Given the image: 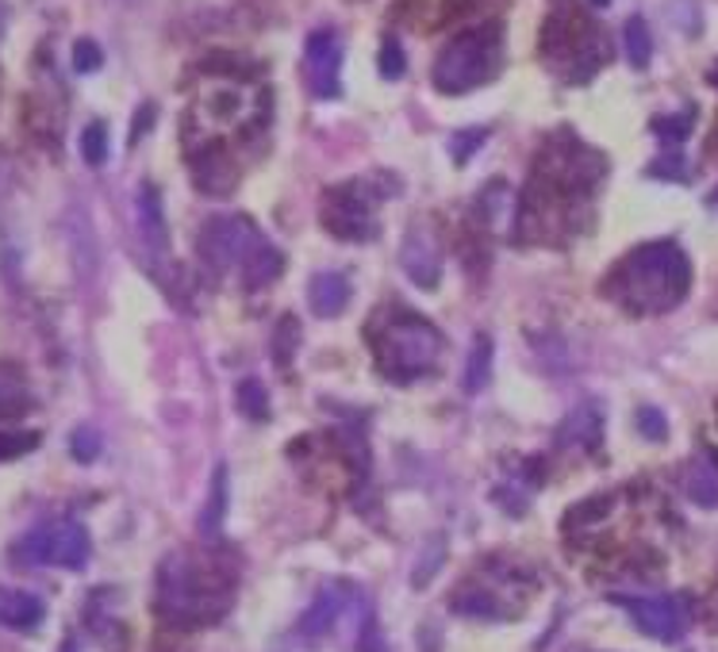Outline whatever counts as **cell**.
<instances>
[{"instance_id":"cell-25","label":"cell","mask_w":718,"mask_h":652,"mask_svg":"<svg viewBox=\"0 0 718 652\" xmlns=\"http://www.w3.org/2000/svg\"><path fill=\"white\" fill-rule=\"evenodd\" d=\"M688 491H691V499H696V503L718 507V480H715V472H707V468H696V472H691Z\"/></svg>"},{"instance_id":"cell-34","label":"cell","mask_w":718,"mask_h":652,"mask_svg":"<svg viewBox=\"0 0 718 652\" xmlns=\"http://www.w3.org/2000/svg\"><path fill=\"white\" fill-rule=\"evenodd\" d=\"M591 4H611V0H591Z\"/></svg>"},{"instance_id":"cell-33","label":"cell","mask_w":718,"mask_h":652,"mask_svg":"<svg viewBox=\"0 0 718 652\" xmlns=\"http://www.w3.org/2000/svg\"><path fill=\"white\" fill-rule=\"evenodd\" d=\"M62 652H78V645H73V641H65V645H62Z\"/></svg>"},{"instance_id":"cell-12","label":"cell","mask_w":718,"mask_h":652,"mask_svg":"<svg viewBox=\"0 0 718 652\" xmlns=\"http://www.w3.org/2000/svg\"><path fill=\"white\" fill-rule=\"evenodd\" d=\"M584 39V16H576L573 8H554V16L546 20V28H542V50H546L549 58L554 54H576V47H580Z\"/></svg>"},{"instance_id":"cell-7","label":"cell","mask_w":718,"mask_h":652,"mask_svg":"<svg viewBox=\"0 0 718 652\" xmlns=\"http://www.w3.org/2000/svg\"><path fill=\"white\" fill-rule=\"evenodd\" d=\"M323 227L342 242H370L377 234V215L362 185H338L323 196Z\"/></svg>"},{"instance_id":"cell-30","label":"cell","mask_w":718,"mask_h":652,"mask_svg":"<svg viewBox=\"0 0 718 652\" xmlns=\"http://www.w3.org/2000/svg\"><path fill=\"white\" fill-rule=\"evenodd\" d=\"M638 430L646 434L649 441H661L665 434H669V426H665L661 411H654V407H641V411H638Z\"/></svg>"},{"instance_id":"cell-27","label":"cell","mask_w":718,"mask_h":652,"mask_svg":"<svg viewBox=\"0 0 718 652\" xmlns=\"http://www.w3.org/2000/svg\"><path fill=\"white\" fill-rule=\"evenodd\" d=\"M28 391H23V384L20 380H0V419L4 415H16V411H28Z\"/></svg>"},{"instance_id":"cell-5","label":"cell","mask_w":718,"mask_h":652,"mask_svg":"<svg viewBox=\"0 0 718 652\" xmlns=\"http://www.w3.org/2000/svg\"><path fill=\"white\" fill-rule=\"evenodd\" d=\"M257 227L250 220H242V215H215V220L204 223V231H200V262H204V269L212 273L215 281L223 277L227 269H242V262H246L250 254H254L257 246Z\"/></svg>"},{"instance_id":"cell-32","label":"cell","mask_w":718,"mask_h":652,"mask_svg":"<svg viewBox=\"0 0 718 652\" xmlns=\"http://www.w3.org/2000/svg\"><path fill=\"white\" fill-rule=\"evenodd\" d=\"M654 128L661 131L669 142H680L684 135H688V128H691V115H680V120H657Z\"/></svg>"},{"instance_id":"cell-17","label":"cell","mask_w":718,"mask_h":652,"mask_svg":"<svg viewBox=\"0 0 718 652\" xmlns=\"http://www.w3.org/2000/svg\"><path fill=\"white\" fill-rule=\"evenodd\" d=\"M223 518H227V465H215L212 499H208L204 515H200V533H204V538H220Z\"/></svg>"},{"instance_id":"cell-26","label":"cell","mask_w":718,"mask_h":652,"mask_svg":"<svg viewBox=\"0 0 718 652\" xmlns=\"http://www.w3.org/2000/svg\"><path fill=\"white\" fill-rule=\"evenodd\" d=\"M70 449H73V457L78 461H97V454H100V434L93 430V426H78L73 430V438H70Z\"/></svg>"},{"instance_id":"cell-20","label":"cell","mask_w":718,"mask_h":652,"mask_svg":"<svg viewBox=\"0 0 718 652\" xmlns=\"http://www.w3.org/2000/svg\"><path fill=\"white\" fill-rule=\"evenodd\" d=\"M296 346H300L296 315H281L277 326H273V361H277V369H289V361L296 357Z\"/></svg>"},{"instance_id":"cell-9","label":"cell","mask_w":718,"mask_h":652,"mask_svg":"<svg viewBox=\"0 0 718 652\" xmlns=\"http://www.w3.org/2000/svg\"><path fill=\"white\" fill-rule=\"evenodd\" d=\"M304 78L315 96H338L342 89V43L331 28H320L304 43Z\"/></svg>"},{"instance_id":"cell-3","label":"cell","mask_w":718,"mask_h":652,"mask_svg":"<svg viewBox=\"0 0 718 652\" xmlns=\"http://www.w3.org/2000/svg\"><path fill=\"white\" fill-rule=\"evenodd\" d=\"M373 346H377V357H381V373L396 384H407L427 376L438 365L442 334L423 315L392 307L388 323L373 330Z\"/></svg>"},{"instance_id":"cell-19","label":"cell","mask_w":718,"mask_h":652,"mask_svg":"<svg viewBox=\"0 0 718 652\" xmlns=\"http://www.w3.org/2000/svg\"><path fill=\"white\" fill-rule=\"evenodd\" d=\"M231 181H235V170L227 165V157H223L220 150H208L204 162L196 165V185L208 192H223V189H231Z\"/></svg>"},{"instance_id":"cell-24","label":"cell","mask_w":718,"mask_h":652,"mask_svg":"<svg viewBox=\"0 0 718 652\" xmlns=\"http://www.w3.org/2000/svg\"><path fill=\"white\" fill-rule=\"evenodd\" d=\"M39 446V434L36 430H12V434H0V461H12V457H23Z\"/></svg>"},{"instance_id":"cell-22","label":"cell","mask_w":718,"mask_h":652,"mask_svg":"<svg viewBox=\"0 0 718 652\" xmlns=\"http://www.w3.org/2000/svg\"><path fill=\"white\" fill-rule=\"evenodd\" d=\"M239 411L246 415L250 422H265L270 419V396L257 380H242L239 384Z\"/></svg>"},{"instance_id":"cell-28","label":"cell","mask_w":718,"mask_h":652,"mask_svg":"<svg viewBox=\"0 0 718 652\" xmlns=\"http://www.w3.org/2000/svg\"><path fill=\"white\" fill-rule=\"evenodd\" d=\"M100 62H104V54H100V47L93 39H81V43L73 47V70L78 73H97Z\"/></svg>"},{"instance_id":"cell-4","label":"cell","mask_w":718,"mask_h":652,"mask_svg":"<svg viewBox=\"0 0 718 652\" xmlns=\"http://www.w3.org/2000/svg\"><path fill=\"white\" fill-rule=\"evenodd\" d=\"M499 62H504V50H499L496 28L462 31L457 39H449V47L434 62V85L438 93H469L496 78Z\"/></svg>"},{"instance_id":"cell-2","label":"cell","mask_w":718,"mask_h":652,"mask_svg":"<svg viewBox=\"0 0 718 652\" xmlns=\"http://www.w3.org/2000/svg\"><path fill=\"white\" fill-rule=\"evenodd\" d=\"M235 599V572L212 557L173 553L158 572V614L173 625L220 622Z\"/></svg>"},{"instance_id":"cell-13","label":"cell","mask_w":718,"mask_h":652,"mask_svg":"<svg viewBox=\"0 0 718 652\" xmlns=\"http://www.w3.org/2000/svg\"><path fill=\"white\" fill-rule=\"evenodd\" d=\"M139 231H143V242L154 249V254H165V246H170V227H165L162 196H158L154 185L139 189Z\"/></svg>"},{"instance_id":"cell-6","label":"cell","mask_w":718,"mask_h":652,"mask_svg":"<svg viewBox=\"0 0 718 652\" xmlns=\"http://www.w3.org/2000/svg\"><path fill=\"white\" fill-rule=\"evenodd\" d=\"M20 560L31 564H62V568H85L89 560V533L81 522H54L43 530L28 533L16 549Z\"/></svg>"},{"instance_id":"cell-29","label":"cell","mask_w":718,"mask_h":652,"mask_svg":"<svg viewBox=\"0 0 718 652\" xmlns=\"http://www.w3.org/2000/svg\"><path fill=\"white\" fill-rule=\"evenodd\" d=\"M381 73H384L388 81L404 78V50H400L396 39H388V43L381 47Z\"/></svg>"},{"instance_id":"cell-21","label":"cell","mask_w":718,"mask_h":652,"mask_svg":"<svg viewBox=\"0 0 718 652\" xmlns=\"http://www.w3.org/2000/svg\"><path fill=\"white\" fill-rule=\"evenodd\" d=\"M626 58H630L634 70H646L649 58H654V39H649V28L641 16L626 23Z\"/></svg>"},{"instance_id":"cell-16","label":"cell","mask_w":718,"mask_h":652,"mask_svg":"<svg viewBox=\"0 0 718 652\" xmlns=\"http://www.w3.org/2000/svg\"><path fill=\"white\" fill-rule=\"evenodd\" d=\"M338 614H342L338 591H335V588L323 591V595L312 603V610H307V614L300 618V633H304V641H315V638H323V633H331V625L338 622Z\"/></svg>"},{"instance_id":"cell-1","label":"cell","mask_w":718,"mask_h":652,"mask_svg":"<svg viewBox=\"0 0 718 652\" xmlns=\"http://www.w3.org/2000/svg\"><path fill=\"white\" fill-rule=\"evenodd\" d=\"M691 262L676 242H649L623 257L604 292L630 315H665L688 296Z\"/></svg>"},{"instance_id":"cell-8","label":"cell","mask_w":718,"mask_h":652,"mask_svg":"<svg viewBox=\"0 0 718 652\" xmlns=\"http://www.w3.org/2000/svg\"><path fill=\"white\" fill-rule=\"evenodd\" d=\"M626 614L638 622L641 633L657 641H676L688 625V610H684V599H669V595H615Z\"/></svg>"},{"instance_id":"cell-35","label":"cell","mask_w":718,"mask_h":652,"mask_svg":"<svg viewBox=\"0 0 718 652\" xmlns=\"http://www.w3.org/2000/svg\"><path fill=\"white\" fill-rule=\"evenodd\" d=\"M711 204H718V192H715V196H711Z\"/></svg>"},{"instance_id":"cell-18","label":"cell","mask_w":718,"mask_h":652,"mask_svg":"<svg viewBox=\"0 0 718 652\" xmlns=\"http://www.w3.org/2000/svg\"><path fill=\"white\" fill-rule=\"evenodd\" d=\"M488 376H492V338L488 334H477V338H473V349H469V369H465V396L484 391Z\"/></svg>"},{"instance_id":"cell-11","label":"cell","mask_w":718,"mask_h":652,"mask_svg":"<svg viewBox=\"0 0 718 652\" xmlns=\"http://www.w3.org/2000/svg\"><path fill=\"white\" fill-rule=\"evenodd\" d=\"M350 296H354V292H350V281L335 269L315 273V277L307 281V304H312V312L320 315V319H338V315L350 307Z\"/></svg>"},{"instance_id":"cell-10","label":"cell","mask_w":718,"mask_h":652,"mask_svg":"<svg viewBox=\"0 0 718 652\" xmlns=\"http://www.w3.org/2000/svg\"><path fill=\"white\" fill-rule=\"evenodd\" d=\"M400 262H404V273L419 284V288H434L442 277L438 246H434V238L423 227H412V234L404 238V254H400Z\"/></svg>"},{"instance_id":"cell-14","label":"cell","mask_w":718,"mask_h":652,"mask_svg":"<svg viewBox=\"0 0 718 652\" xmlns=\"http://www.w3.org/2000/svg\"><path fill=\"white\" fill-rule=\"evenodd\" d=\"M281 269H285V257H281L270 242H257L254 254L242 262V288L246 292L265 288V284H273L281 277Z\"/></svg>"},{"instance_id":"cell-23","label":"cell","mask_w":718,"mask_h":652,"mask_svg":"<svg viewBox=\"0 0 718 652\" xmlns=\"http://www.w3.org/2000/svg\"><path fill=\"white\" fill-rule=\"evenodd\" d=\"M81 157H85L89 165H104V157H108L104 123H89V128H85V135H81Z\"/></svg>"},{"instance_id":"cell-31","label":"cell","mask_w":718,"mask_h":652,"mask_svg":"<svg viewBox=\"0 0 718 652\" xmlns=\"http://www.w3.org/2000/svg\"><path fill=\"white\" fill-rule=\"evenodd\" d=\"M484 139H488V131H477V128H473V131H462V135L454 139V157H457V162H465V157H469Z\"/></svg>"},{"instance_id":"cell-15","label":"cell","mask_w":718,"mask_h":652,"mask_svg":"<svg viewBox=\"0 0 718 652\" xmlns=\"http://www.w3.org/2000/svg\"><path fill=\"white\" fill-rule=\"evenodd\" d=\"M0 622L12 630H36L43 622V603L31 591H4L0 595Z\"/></svg>"}]
</instances>
